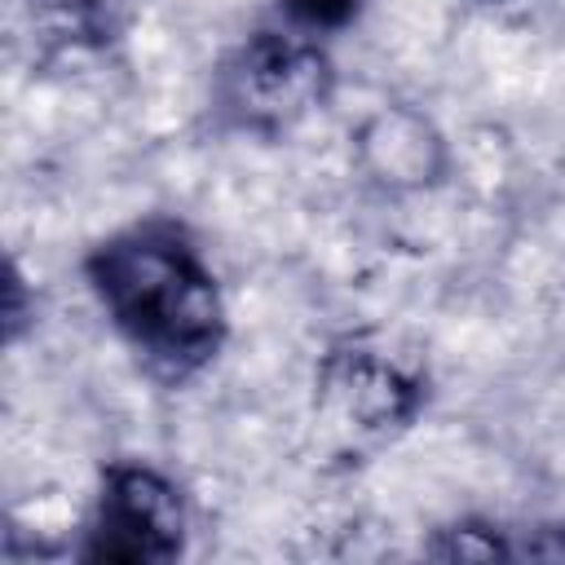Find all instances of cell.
<instances>
[{
  "label": "cell",
  "mask_w": 565,
  "mask_h": 565,
  "mask_svg": "<svg viewBox=\"0 0 565 565\" xmlns=\"http://www.w3.org/2000/svg\"><path fill=\"white\" fill-rule=\"evenodd\" d=\"M331 93V57L309 31H256L216 75V106L243 132H287Z\"/></svg>",
  "instance_id": "7a4b0ae2"
},
{
  "label": "cell",
  "mask_w": 565,
  "mask_h": 565,
  "mask_svg": "<svg viewBox=\"0 0 565 565\" xmlns=\"http://www.w3.org/2000/svg\"><path fill=\"white\" fill-rule=\"evenodd\" d=\"M22 322H26V309H22V274H18V265H13V269H9V313H4V335L18 340Z\"/></svg>",
  "instance_id": "8992f818"
},
{
  "label": "cell",
  "mask_w": 565,
  "mask_h": 565,
  "mask_svg": "<svg viewBox=\"0 0 565 565\" xmlns=\"http://www.w3.org/2000/svg\"><path fill=\"white\" fill-rule=\"evenodd\" d=\"M185 547V499L177 481L141 459H119L102 472L84 530V561L97 565H163Z\"/></svg>",
  "instance_id": "3957f363"
},
{
  "label": "cell",
  "mask_w": 565,
  "mask_h": 565,
  "mask_svg": "<svg viewBox=\"0 0 565 565\" xmlns=\"http://www.w3.org/2000/svg\"><path fill=\"white\" fill-rule=\"evenodd\" d=\"M287 22L296 31H309V35H322V31H340L358 18L362 0H278Z\"/></svg>",
  "instance_id": "5b68a950"
},
{
  "label": "cell",
  "mask_w": 565,
  "mask_h": 565,
  "mask_svg": "<svg viewBox=\"0 0 565 565\" xmlns=\"http://www.w3.org/2000/svg\"><path fill=\"white\" fill-rule=\"evenodd\" d=\"M84 278L154 375L181 384L221 353L225 296L181 221L146 216L106 234L88 247Z\"/></svg>",
  "instance_id": "6da1fadb"
},
{
  "label": "cell",
  "mask_w": 565,
  "mask_h": 565,
  "mask_svg": "<svg viewBox=\"0 0 565 565\" xmlns=\"http://www.w3.org/2000/svg\"><path fill=\"white\" fill-rule=\"evenodd\" d=\"M322 397L327 406L358 433H384L402 428L424 397V384L415 371H406L384 349L349 344L335 349L322 366Z\"/></svg>",
  "instance_id": "277c9868"
}]
</instances>
